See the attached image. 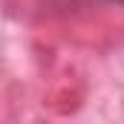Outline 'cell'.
Listing matches in <instances>:
<instances>
[{
  "instance_id": "1",
  "label": "cell",
  "mask_w": 124,
  "mask_h": 124,
  "mask_svg": "<svg viewBox=\"0 0 124 124\" xmlns=\"http://www.w3.org/2000/svg\"><path fill=\"white\" fill-rule=\"evenodd\" d=\"M107 3H121V6H124V0H107Z\"/></svg>"
}]
</instances>
